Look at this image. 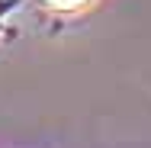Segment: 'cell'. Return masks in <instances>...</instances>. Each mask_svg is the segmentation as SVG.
Instances as JSON below:
<instances>
[{"label": "cell", "mask_w": 151, "mask_h": 148, "mask_svg": "<svg viewBox=\"0 0 151 148\" xmlns=\"http://www.w3.org/2000/svg\"><path fill=\"white\" fill-rule=\"evenodd\" d=\"M48 6H55V10H81V6H87L90 0H45Z\"/></svg>", "instance_id": "1"}]
</instances>
